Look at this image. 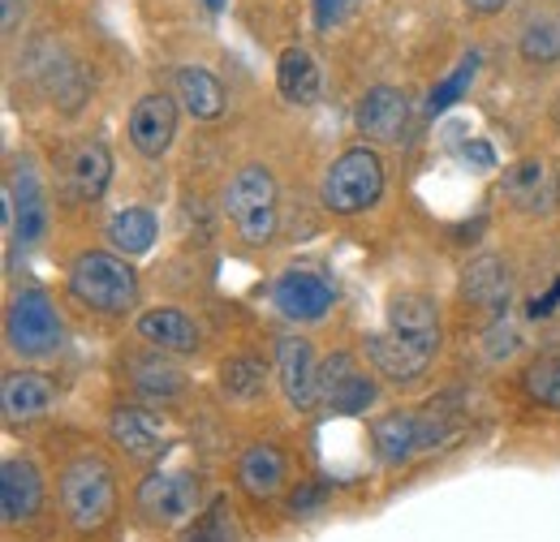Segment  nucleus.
I'll return each instance as SVG.
<instances>
[{
	"instance_id": "23",
	"label": "nucleus",
	"mask_w": 560,
	"mask_h": 542,
	"mask_svg": "<svg viewBox=\"0 0 560 542\" xmlns=\"http://www.w3.org/2000/svg\"><path fill=\"white\" fill-rule=\"evenodd\" d=\"M277 91L289 104H315L319 99V66L306 48H284L277 61Z\"/></svg>"
},
{
	"instance_id": "38",
	"label": "nucleus",
	"mask_w": 560,
	"mask_h": 542,
	"mask_svg": "<svg viewBox=\"0 0 560 542\" xmlns=\"http://www.w3.org/2000/svg\"><path fill=\"white\" fill-rule=\"evenodd\" d=\"M224 4H229V0H208V9H211V13H220Z\"/></svg>"
},
{
	"instance_id": "21",
	"label": "nucleus",
	"mask_w": 560,
	"mask_h": 542,
	"mask_svg": "<svg viewBox=\"0 0 560 542\" xmlns=\"http://www.w3.org/2000/svg\"><path fill=\"white\" fill-rule=\"evenodd\" d=\"M113 181V155L100 138H86L78 142L70 155V186H73V199L82 203H95Z\"/></svg>"
},
{
	"instance_id": "27",
	"label": "nucleus",
	"mask_w": 560,
	"mask_h": 542,
	"mask_svg": "<svg viewBox=\"0 0 560 542\" xmlns=\"http://www.w3.org/2000/svg\"><path fill=\"white\" fill-rule=\"evenodd\" d=\"M264 388H268L264 362H255V357H229V362H220V392L229 401L250 405V401L264 397Z\"/></svg>"
},
{
	"instance_id": "8",
	"label": "nucleus",
	"mask_w": 560,
	"mask_h": 542,
	"mask_svg": "<svg viewBox=\"0 0 560 542\" xmlns=\"http://www.w3.org/2000/svg\"><path fill=\"white\" fill-rule=\"evenodd\" d=\"M4 228L22 246H35L48 233V199H44V186H39V177H35L31 164H18L13 177H9V190H4Z\"/></svg>"
},
{
	"instance_id": "17",
	"label": "nucleus",
	"mask_w": 560,
	"mask_h": 542,
	"mask_svg": "<svg viewBox=\"0 0 560 542\" xmlns=\"http://www.w3.org/2000/svg\"><path fill=\"white\" fill-rule=\"evenodd\" d=\"M462 297L500 319L509 310V297H513V275L495 255H483V259H475L470 268L462 271Z\"/></svg>"
},
{
	"instance_id": "6",
	"label": "nucleus",
	"mask_w": 560,
	"mask_h": 542,
	"mask_svg": "<svg viewBox=\"0 0 560 542\" xmlns=\"http://www.w3.org/2000/svg\"><path fill=\"white\" fill-rule=\"evenodd\" d=\"M371 435H375V448H380V461H384V466H410L415 457L440 448L453 431H448L444 422H435V417H419V413L397 409V413L375 417Z\"/></svg>"
},
{
	"instance_id": "11",
	"label": "nucleus",
	"mask_w": 560,
	"mask_h": 542,
	"mask_svg": "<svg viewBox=\"0 0 560 542\" xmlns=\"http://www.w3.org/2000/svg\"><path fill=\"white\" fill-rule=\"evenodd\" d=\"M500 190H504L509 203L517 211H526V215H552L560 207V177L544 160H522V164L504 168Z\"/></svg>"
},
{
	"instance_id": "31",
	"label": "nucleus",
	"mask_w": 560,
	"mask_h": 542,
	"mask_svg": "<svg viewBox=\"0 0 560 542\" xmlns=\"http://www.w3.org/2000/svg\"><path fill=\"white\" fill-rule=\"evenodd\" d=\"M324 401L337 409V413H362V409L375 405V384H371L362 370H350Z\"/></svg>"
},
{
	"instance_id": "13",
	"label": "nucleus",
	"mask_w": 560,
	"mask_h": 542,
	"mask_svg": "<svg viewBox=\"0 0 560 542\" xmlns=\"http://www.w3.org/2000/svg\"><path fill=\"white\" fill-rule=\"evenodd\" d=\"M277 375L293 409H311L319 401V366H315V349L306 337L277 340Z\"/></svg>"
},
{
	"instance_id": "2",
	"label": "nucleus",
	"mask_w": 560,
	"mask_h": 542,
	"mask_svg": "<svg viewBox=\"0 0 560 542\" xmlns=\"http://www.w3.org/2000/svg\"><path fill=\"white\" fill-rule=\"evenodd\" d=\"M61 508L70 517V526L78 534H91V530H104L113 508H117V482L108 461L100 457H73L61 474Z\"/></svg>"
},
{
	"instance_id": "15",
	"label": "nucleus",
	"mask_w": 560,
	"mask_h": 542,
	"mask_svg": "<svg viewBox=\"0 0 560 542\" xmlns=\"http://www.w3.org/2000/svg\"><path fill=\"white\" fill-rule=\"evenodd\" d=\"M44 504V478L31 461L22 457H9L4 470H0V512H4V526H26Z\"/></svg>"
},
{
	"instance_id": "36",
	"label": "nucleus",
	"mask_w": 560,
	"mask_h": 542,
	"mask_svg": "<svg viewBox=\"0 0 560 542\" xmlns=\"http://www.w3.org/2000/svg\"><path fill=\"white\" fill-rule=\"evenodd\" d=\"M504 4H509V0H466L470 13H500Z\"/></svg>"
},
{
	"instance_id": "3",
	"label": "nucleus",
	"mask_w": 560,
	"mask_h": 542,
	"mask_svg": "<svg viewBox=\"0 0 560 542\" xmlns=\"http://www.w3.org/2000/svg\"><path fill=\"white\" fill-rule=\"evenodd\" d=\"M380 195H384V160L371 146H350L346 155H337L319 186V199L332 215H358L380 203Z\"/></svg>"
},
{
	"instance_id": "1",
	"label": "nucleus",
	"mask_w": 560,
	"mask_h": 542,
	"mask_svg": "<svg viewBox=\"0 0 560 542\" xmlns=\"http://www.w3.org/2000/svg\"><path fill=\"white\" fill-rule=\"evenodd\" d=\"M70 293L82 306L100 310V315H126L139 302V275L121 255L86 250V255L73 259Z\"/></svg>"
},
{
	"instance_id": "7",
	"label": "nucleus",
	"mask_w": 560,
	"mask_h": 542,
	"mask_svg": "<svg viewBox=\"0 0 560 542\" xmlns=\"http://www.w3.org/2000/svg\"><path fill=\"white\" fill-rule=\"evenodd\" d=\"M139 512L155 526L199 517V478L186 470H155L139 482Z\"/></svg>"
},
{
	"instance_id": "12",
	"label": "nucleus",
	"mask_w": 560,
	"mask_h": 542,
	"mask_svg": "<svg viewBox=\"0 0 560 542\" xmlns=\"http://www.w3.org/2000/svg\"><path fill=\"white\" fill-rule=\"evenodd\" d=\"M177 138V99L164 91L142 95L130 113V142L147 160H160Z\"/></svg>"
},
{
	"instance_id": "30",
	"label": "nucleus",
	"mask_w": 560,
	"mask_h": 542,
	"mask_svg": "<svg viewBox=\"0 0 560 542\" xmlns=\"http://www.w3.org/2000/svg\"><path fill=\"white\" fill-rule=\"evenodd\" d=\"M526 392H530V401H539V405L560 413V353H544L526 370Z\"/></svg>"
},
{
	"instance_id": "29",
	"label": "nucleus",
	"mask_w": 560,
	"mask_h": 542,
	"mask_svg": "<svg viewBox=\"0 0 560 542\" xmlns=\"http://www.w3.org/2000/svg\"><path fill=\"white\" fill-rule=\"evenodd\" d=\"M522 57L530 66H552L560 61V17H539L522 31Z\"/></svg>"
},
{
	"instance_id": "37",
	"label": "nucleus",
	"mask_w": 560,
	"mask_h": 542,
	"mask_svg": "<svg viewBox=\"0 0 560 542\" xmlns=\"http://www.w3.org/2000/svg\"><path fill=\"white\" fill-rule=\"evenodd\" d=\"M18 26V0H4V31Z\"/></svg>"
},
{
	"instance_id": "26",
	"label": "nucleus",
	"mask_w": 560,
	"mask_h": 542,
	"mask_svg": "<svg viewBox=\"0 0 560 542\" xmlns=\"http://www.w3.org/2000/svg\"><path fill=\"white\" fill-rule=\"evenodd\" d=\"M108 241L126 255V259H139L151 250V241H155V215L147 211V207H126V211H117L113 220H108Z\"/></svg>"
},
{
	"instance_id": "24",
	"label": "nucleus",
	"mask_w": 560,
	"mask_h": 542,
	"mask_svg": "<svg viewBox=\"0 0 560 542\" xmlns=\"http://www.w3.org/2000/svg\"><path fill=\"white\" fill-rule=\"evenodd\" d=\"M177 99L186 104V113L195 121H215L224 113V86L211 78L208 69L182 66L177 69Z\"/></svg>"
},
{
	"instance_id": "14",
	"label": "nucleus",
	"mask_w": 560,
	"mask_h": 542,
	"mask_svg": "<svg viewBox=\"0 0 560 542\" xmlns=\"http://www.w3.org/2000/svg\"><path fill=\"white\" fill-rule=\"evenodd\" d=\"M388 332L435 357V349H440V315H435V302H431L427 293H397V297L388 302Z\"/></svg>"
},
{
	"instance_id": "5",
	"label": "nucleus",
	"mask_w": 560,
	"mask_h": 542,
	"mask_svg": "<svg viewBox=\"0 0 560 542\" xmlns=\"http://www.w3.org/2000/svg\"><path fill=\"white\" fill-rule=\"evenodd\" d=\"M4 340L13 353L22 357H52L66 340L61 328V315L52 306V297L44 288H22L13 302H9V315H4Z\"/></svg>"
},
{
	"instance_id": "32",
	"label": "nucleus",
	"mask_w": 560,
	"mask_h": 542,
	"mask_svg": "<svg viewBox=\"0 0 560 542\" xmlns=\"http://www.w3.org/2000/svg\"><path fill=\"white\" fill-rule=\"evenodd\" d=\"M475 69H479V57H466L462 66L453 69V78H444V82L431 91V104H427V108H431V113H444L453 99H462V91L475 82Z\"/></svg>"
},
{
	"instance_id": "25",
	"label": "nucleus",
	"mask_w": 560,
	"mask_h": 542,
	"mask_svg": "<svg viewBox=\"0 0 560 542\" xmlns=\"http://www.w3.org/2000/svg\"><path fill=\"white\" fill-rule=\"evenodd\" d=\"M130 384L139 388L147 401H173V397L182 392L186 375H182L173 362H164L160 353H147V357H135V362H130Z\"/></svg>"
},
{
	"instance_id": "28",
	"label": "nucleus",
	"mask_w": 560,
	"mask_h": 542,
	"mask_svg": "<svg viewBox=\"0 0 560 542\" xmlns=\"http://www.w3.org/2000/svg\"><path fill=\"white\" fill-rule=\"evenodd\" d=\"M182 542H237V526H233L229 499H211L208 508L195 517V526L182 534Z\"/></svg>"
},
{
	"instance_id": "10",
	"label": "nucleus",
	"mask_w": 560,
	"mask_h": 542,
	"mask_svg": "<svg viewBox=\"0 0 560 542\" xmlns=\"http://www.w3.org/2000/svg\"><path fill=\"white\" fill-rule=\"evenodd\" d=\"M272 302H277L280 315L293 319V323H319V319L332 310L337 288H332L319 271L289 268L277 280V288H272Z\"/></svg>"
},
{
	"instance_id": "33",
	"label": "nucleus",
	"mask_w": 560,
	"mask_h": 542,
	"mask_svg": "<svg viewBox=\"0 0 560 542\" xmlns=\"http://www.w3.org/2000/svg\"><path fill=\"white\" fill-rule=\"evenodd\" d=\"M517 344H522L517 328H513V323H504V315H500V319L488 328V357L491 362H504V357H513V353H517Z\"/></svg>"
},
{
	"instance_id": "18",
	"label": "nucleus",
	"mask_w": 560,
	"mask_h": 542,
	"mask_svg": "<svg viewBox=\"0 0 560 542\" xmlns=\"http://www.w3.org/2000/svg\"><path fill=\"white\" fill-rule=\"evenodd\" d=\"M108 431H113V444L126 448L135 461H155L164 452V426L147 409H135V405L113 409Z\"/></svg>"
},
{
	"instance_id": "20",
	"label": "nucleus",
	"mask_w": 560,
	"mask_h": 542,
	"mask_svg": "<svg viewBox=\"0 0 560 542\" xmlns=\"http://www.w3.org/2000/svg\"><path fill=\"white\" fill-rule=\"evenodd\" d=\"M139 337L155 344L160 353H195L199 349V328L190 315H182L177 306H155L139 319Z\"/></svg>"
},
{
	"instance_id": "19",
	"label": "nucleus",
	"mask_w": 560,
	"mask_h": 542,
	"mask_svg": "<svg viewBox=\"0 0 560 542\" xmlns=\"http://www.w3.org/2000/svg\"><path fill=\"white\" fill-rule=\"evenodd\" d=\"M362 344H366L371 366H375L384 379H397V384L419 379L422 370L431 366V353H422V349H415V344L397 340L393 332H375V337H366Z\"/></svg>"
},
{
	"instance_id": "22",
	"label": "nucleus",
	"mask_w": 560,
	"mask_h": 542,
	"mask_svg": "<svg viewBox=\"0 0 560 542\" xmlns=\"http://www.w3.org/2000/svg\"><path fill=\"white\" fill-rule=\"evenodd\" d=\"M237 482L255 499H277L280 491H284V457H280V448H272V444H250L237 457Z\"/></svg>"
},
{
	"instance_id": "35",
	"label": "nucleus",
	"mask_w": 560,
	"mask_h": 542,
	"mask_svg": "<svg viewBox=\"0 0 560 542\" xmlns=\"http://www.w3.org/2000/svg\"><path fill=\"white\" fill-rule=\"evenodd\" d=\"M552 306H560V280L544 293V297H535V306H530V319H548L552 315Z\"/></svg>"
},
{
	"instance_id": "4",
	"label": "nucleus",
	"mask_w": 560,
	"mask_h": 542,
	"mask_svg": "<svg viewBox=\"0 0 560 542\" xmlns=\"http://www.w3.org/2000/svg\"><path fill=\"white\" fill-rule=\"evenodd\" d=\"M224 211L233 215V224L246 241L264 246L277 233V177L264 164L237 168L224 190Z\"/></svg>"
},
{
	"instance_id": "9",
	"label": "nucleus",
	"mask_w": 560,
	"mask_h": 542,
	"mask_svg": "<svg viewBox=\"0 0 560 542\" xmlns=\"http://www.w3.org/2000/svg\"><path fill=\"white\" fill-rule=\"evenodd\" d=\"M353 126H358L362 138L384 142V146L406 142V130H410V99H406V91H397V86H371L358 99Z\"/></svg>"
},
{
	"instance_id": "34",
	"label": "nucleus",
	"mask_w": 560,
	"mask_h": 542,
	"mask_svg": "<svg viewBox=\"0 0 560 542\" xmlns=\"http://www.w3.org/2000/svg\"><path fill=\"white\" fill-rule=\"evenodd\" d=\"M353 4H358V0H315V26H319V31L341 26L353 13Z\"/></svg>"
},
{
	"instance_id": "16",
	"label": "nucleus",
	"mask_w": 560,
	"mask_h": 542,
	"mask_svg": "<svg viewBox=\"0 0 560 542\" xmlns=\"http://www.w3.org/2000/svg\"><path fill=\"white\" fill-rule=\"evenodd\" d=\"M57 401V388L39 370H13L0 384V409L9 422H39Z\"/></svg>"
}]
</instances>
